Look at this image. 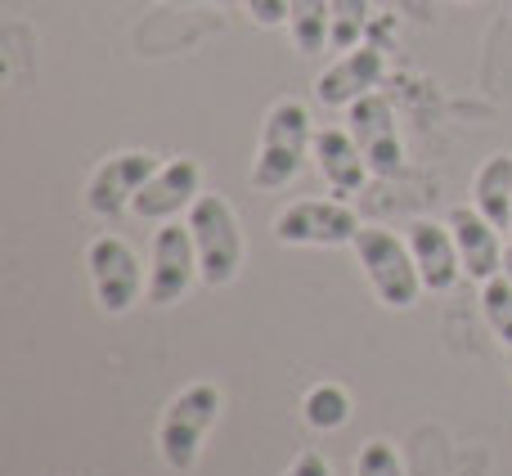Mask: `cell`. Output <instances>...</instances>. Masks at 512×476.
<instances>
[{
    "mask_svg": "<svg viewBox=\"0 0 512 476\" xmlns=\"http://www.w3.org/2000/svg\"><path fill=\"white\" fill-rule=\"evenodd\" d=\"M315 167H319L324 185L333 189L337 198L364 189V180L373 176L369 162H364V153H360V144H355V135L342 131V126H324V131H315Z\"/></svg>",
    "mask_w": 512,
    "mask_h": 476,
    "instance_id": "14",
    "label": "cell"
},
{
    "mask_svg": "<svg viewBox=\"0 0 512 476\" xmlns=\"http://www.w3.org/2000/svg\"><path fill=\"white\" fill-rule=\"evenodd\" d=\"M504 274H508V279H512V243L504 247Z\"/></svg>",
    "mask_w": 512,
    "mask_h": 476,
    "instance_id": "24",
    "label": "cell"
},
{
    "mask_svg": "<svg viewBox=\"0 0 512 476\" xmlns=\"http://www.w3.org/2000/svg\"><path fill=\"white\" fill-rule=\"evenodd\" d=\"M472 207L495 230H512V153H490L472 180Z\"/></svg>",
    "mask_w": 512,
    "mask_h": 476,
    "instance_id": "15",
    "label": "cell"
},
{
    "mask_svg": "<svg viewBox=\"0 0 512 476\" xmlns=\"http://www.w3.org/2000/svg\"><path fill=\"white\" fill-rule=\"evenodd\" d=\"M86 265H90V283H95V301L108 315H126V310L140 301V292L149 288V274H144L135 247L117 234L90 238Z\"/></svg>",
    "mask_w": 512,
    "mask_h": 476,
    "instance_id": "5",
    "label": "cell"
},
{
    "mask_svg": "<svg viewBox=\"0 0 512 476\" xmlns=\"http://www.w3.org/2000/svg\"><path fill=\"white\" fill-rule=\"evenodd\" d=\"M221 405H225V396L216 382H194V387H185L180 396L167 400L162 423H158V454L171 472H194L207 432L221 418Z\"/></svg>",
    "mask_w": 512,
    "mask_h": 476,
    "instance_id": "2",
    "label": "cell"
},
{
    "mask_svg": "<svg viewBox=\"0 0 512 476\" xmlns=\"http://www.w3.org/2000/svg\"><path fill=\"white\" fill-rule=\"evenodd\" d=\"M360 216L342 198H301L274 216V238L283 247H342L355 243Z\"/></svg>",
    "mask_w": 512,
    "mask_h": 476,
    "instance_id": "6",
    "label": "cell"
},
{
    "mask_svg": "<svg viewBox=\"0 0 512 476\" xmlns=\"http://www.w3.org/2000/svg\"><path fill=\"white\" fill-rule=\"evenodd\" d=\"M301 414H306V423L315 427V432H337V427L351 423V396H346L337 382H319V387L306 391Z\"/></svg>",
    "mask_w": 512,
    "mask_h": 476,
    "instance_id": "17",
    "label": "cell"
},
{
    "mask_svg": "<svg viewBox=\"0 0 512 476\" xmlns=\"http://www.w3.org/2000/svg\"><path fill=\"white\" fill-rule=\"evenodd\" d=\"M198 194H203V167H198L194 158H171L144 180L131 212L140 216V221L162 225V221H176L180 212H189V207L198 203Z\"/></svg>",
    "mask_w": 512,
    "mask_h": 476,
    "instance_id": "10",
    "label": "cell"
},
{
    "mask_svg": "<svg viewBox=\"0 0 512 476\" xmlns=\"http://www.w3.org/2000/svg\"><path fill=\"white\" fill-rule=\"evenodd\" d=\"M382 77H387V54H382L378 45L360 41L355 50H346L333 68H324L315 77V99L324 108H351L355 99L373 95Z\"/></svg>",
    "mask_w": 512,
    "mask_h": 476,
    "instance_id": "11",
    "label": "cell"
},
{
    "mask_svg": "<svg viewBox=\"0 0 512 476\" xmlns=\"http://www.w3.org/2000/svg\"><path fill=\"white\" fill-rule=\"evenodd\" d=\"M346 131L355 135V144H360L364 162H369L373 176H396L400 167H405V144H400L396 135V108H391L387 95H364L355 99L351 108H346Z\"/></svg>",
    "mask_w": 512,
    "mask_h": 476,
    "instance_id": "8",
    "label": "cell"
},
{
    "mask_svg": "<svg viewBox=\"0 0 512 476\" xmlns=\"http://www.w3.org/2000/svg\"><path fill=\"white\" fill-rule=\"evenodd\" d=\"M189 234L198 247V279L207 288H225V283L239 279L243 270V230L234 207L221 194H198V203L185 216Z\"/></svg>",
    "mask_w": 512,
    "mask_h": 476,
    "instance_id": "4",
    "label": "cell"
},
{
    "mask_svg": "<svg viewBox=\"0 0 512 476\" xmlns=\"http://www.w3.org/2000/svg\"><path fill=\"white\" fill-rule=\"evenodd\" d=\"M328 14H333V32H328V50H355L369 32V0H328Z\"/></svg>",
    "mask_w": 512,
    "mask_h": 476,
    "instance_id": "18",
    "label": "cell"
},
{
    "mask_svg": "<svg viewBox=\"0 0 512 476\" xmlns=\"http://www.w3.org/2000/svg\"><path fill=\"white\" fill-rule=\"evenodd\" d=\"M310 153H315L310 108L301 99H279L261 122V144H256V158H252V185L256 189L292 185Z\"/></svg>",
    "mask_w": 512,
    "mask_h": 476,
    "instance_id": "1",
    "label": "cell"
},
{
    "mask_svg": "<svg viewBox=\"0 0 512 476\" xmlns=\"http://www.w3.org/2000/svg\"><path fill=\"white\" fill-rule=\"evenodd\" d=\"M405 243L414 252V265L423 274V288L427 292H450L454 283L463 279V256L459 243H454L450 221L436 225V221H414L405 230Z\"/></svg>",
    "mask_w": 512,
    "mask_h": 476,
    "instance_id": "12",
    "label": "cell"
},
{
    "mask_svg": "<svg viewBox=\"0 0 512 476\" xmlns=\"http://www.w3.org/2000/svg\"><path fill=\"white\" fill-rule=\"evenodd\" d=\"M351 247H355V261H360L364 279H369V288L378 292L382 306L409 310L427 292L405 238H396L391 230H382V225H360V234H355Z\"/></svg>",
    "mask_w": 512,
    "mask_h": 476,
    "instance_id": "3",
    "label": "cell"
},
{
    "mask_svg": "<svg viewBox=\"0 0 512 476\" xmlns=\"http://www.w3.org/2000/svg\"><path fill=\"white\" fill-rule=\"evenodd\" d=\"M158 167H162V162L153 158V153H140V149L104 158V162L95 167V176H90V185H86V207H90L95 216H104V221H113V216L131 212V207H135V194H140L144 180H149Z\"/></svg>",
    "mask_w": 512,
    "mask_h": 476,
    "instance_id": "9",
    "label": "cell"
},
{
    "mask_svg": "<svg viewBox=\"0 0 512 476\" xmlns=\"http://www.w3.org/2000/svg\"><path fill=\"white\" fill-rule=\"evenodd\" d=\"M243 5H248L252 23H261V27L288 23V0H243Z\"/></svg>",
    "mask_w": 512,
    "mask_h": 476,
    "instance_id": "21",
    "label": "cell"
},
{
    "mask_svg": "<svg viewBox=\"0 0 512 476\" xmlns=\"http://www.w3.org/2000/svg\"><path fill=\"white\" fill-rule=\"evenodd\" d=\"M481 315H486L490 333L512 351V279L504 270H499L495 279L481 283Z\"/></svg>",
    "mask_w": 512,
    "mask_h": 476,
    "instance_id": "19",
    "label": "cell"
},
{
    "mask_svg": "<svg viewBox=\"0 0 512 476\" xmlns=\"http://www.w3.org/2000/svg\"><path fill=\"white\" fill-rule=\"evenodd\" d=\"M355 476H405V463H400L396 445L387 441H369L355 459Z\"/></svg>",
    "mask_w": 512,
    "mask_h": 476,
    "instance_id": "20",
    "label": "cell"
},
{
    "mask_svg": "<svg viewBox=\"0 0 512 476\" xmlns=\"http://www.w3.org/2000/svg\"><path fill=\"white\" fill-rule=\"evenodd\" d=\"M162 5H234V0H162Z\"/></svg>",
    "mask_w": 512,
    "mask_h": 476,
    "instance_id": "23",
    "label": "cell"
},
{
    "mask_svg": "<svg viewBox=\"0 0 512 476\" xmlns=\"http://www.w3.org/2000/svg\"><path fill=\"white\" fill-rule=\"evenodd\" d=\"M194 279H198L194 234L180 221H162L149 247V288H144V297L153 306H171V301H180L194 288Z\"/></svg>",
    "mask_w": 512,
    "mask_h": 476,
    "instance_id": "7",
    "label": "cell"
},
{
    "mask_svg": "<svg viewBox=\"0 0 512 476\" xmlns=\"http://www.w3.org/2000/svg\"><path fill=\"white\" fill-rule=\"evenodd\" d=\"M283 476H333V468H328V459L319 450H301L297 459L288 463V472Z\"/></svg>",
    "mask_w": 512,
    "mask_h": 476,
    "instance_id": "22",
    "label": "cell"
},
{
    "mask_svg": "<svg viewBox=\"0 0 512 476\" xmlns=\"http://www.w3.org/2000/svg\"><path fill=\"white\" fill-rule=\"evenodd\" d=\"M450 230H454V243H459L463 274H468V279L486 283L504 270V238H499V230L477 212V207H454Z\"/></svg>",
    "mask_w": 512,
    "mask_h": 476,
    "instance_id": "13",
    "label": "cell"
},
{
    "mask_svg": "<svg viewBox=\"0 0 512 476\" xmlns=\"http://www.w3.org/2000/svg\"><path fill=\"white\" fill-rule=\"evenodd\" d=\"M288 32L301 54H319L333 32V14L328 0H288Z\"/></svg>",
    "mask_w": 512,
    "mask_h": 476,
    "instance_id": "16",
    "label": "cell"
}]
</instances>
